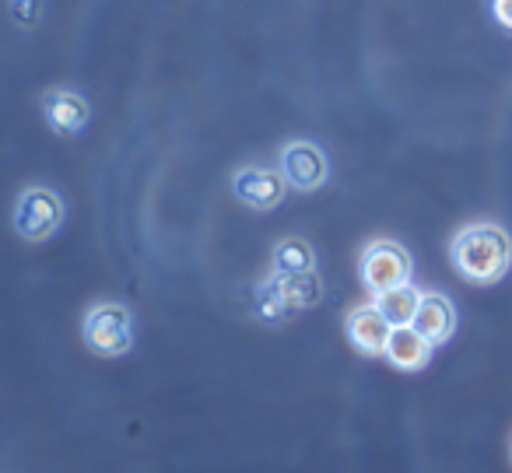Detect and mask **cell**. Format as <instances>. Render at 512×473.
I'll list each match as a JSON object with an SVG mask.
<instances>
[{
	"label": "cell",
	"mask_w": 512,
	"mask_h": 473,
	"mask_svg": "<svg viewBox=\"0 0 512 473\" xmlns=\"http://www.w3.org/2000/svg\"><path fill=\"white\" fill-rule=\"evenodd\" d=\"M274 284H278L281 298H285V305L295 312H306V309H316V305L327 298V284H323L320 270H309V274H295V277H278L271 274Z\"/></svg>",
	"instance_id": "8fae6325"
},
{
	"label": "cell",
	"mask_w": 512,
	"mask_h": 473,
	"mask_svg": "<svg viewBox=\"0 0 512 473\" xmlns=\"http://www.w3.org/2000/svg\"><path fill=\"white\" fill-rule=\"evenodd\" d=\"M281 172L299 193H316L330 179V158L316 141H288L281 151Z\"/></svg>",
	"instance_id": "8992f818"
},
{
	"label": "cell",
	"mask_w": 512,
	"mask_h": 473,
	"mask_svg": "<svg viewBox=\"0 0 512 473\" xmlns=\"http://www.w3.org/2000/svg\"><path fill=\"white\" fill-rule=\"evenodd\" d=\"M421 298H425V291H418L414 284H400V288L376 295V305L383 309V316L390 319L393 326H411L421 309Z\"/></svg>",
	"instance_id": "4fadbf2b"
},
{
	"label": "cell",
	"mask_w": 512,
	"mask_h": 473,
	"mask_svg": "<svg viewBox=\"0 0 512 473\" xmlns=\"http://www.w3.org/2000/svg\"><path fill=\"white\" fill-rule=\"evenodd\" d=\"M81 337L102 358H123V354L134 351V312L123 302H95L85 312V323H81Z\"/></svg>",
	"instance_id": "7a4b0ae2"
},
{
	"label": "cell",
	"mask_w": 512,
	"mask_h": 473,
	"mask_svg": "<svg viewBox=\"0 0 512 473\" xmlns=\"http://www.w3.org/2000/svg\"><path fill=\"white\" fill-rule=\"evenodd\" d=\"M491 15L502 29L512 32V0H491Z\"/></svg>",
	"instance_id": "2e32d148"
},
{
	"label": "cell",
	"mask_w": 512,
	"mask_h": 473,
	"mask_svg": "<svg viewBox=\"0 0 512 473\" xmlns=\"http://www.w3.org/2000/svg\"><path fill=\"white\" fill-rule=\"evenodd\" d=\"M411 326H418V330L439 347V344H449V340H453L456 326H460V312H456L453 298H446L442 291H425L421 309Z\"/></svg>",
	"instance_id": "30bf717a"
},
{
	"label": "cell",
	"mask_w": 512,
	"mask_h": 473,
	"mask_svg": "<svg viewBox=\"0 0 512 473\" xmlns=\"http://www.w3.org/2000/svg\"><path fill=\"white\" fill-rule=\"evenodd\" d=\"M509 452H512V449H509Z\"/></svg>",
	"instance_id": "e0dca14e"
},
{
	"label": "cell",
	"mask_w": 512,
	"mask_h": 473,
	"mask_svg": "<svg viewBox=\"0 0 512 473\" xmlns=\"http://www.w3.org/2000/svg\"><path fill=\"white\" fill-rule=\"evenodd\" d=\"M288 179L281 169H267V165H242L232 176V193L239 204H246L249 211H274L281 207V200L288 197Z\"/></svg>",
	"instance_id": "5b68a950"
},
{
	"label": "cell",
	"mask_w": 512,
	"mask_h": 473,
	"mask_svg": "<svg viewBox=\"0 0 512 473\" xmlns=\"http://www.w3.org/2000/svg\"><path fill=\"white\" fill-rule=\"evenodd\" d=\"M432 354H435V344L418 326H393L383 358L390 361L397 372H421V368L432 365Z\"/></svg>",
	"instance_id": "9c48e42d"
},
{
	"label": "cell",
	"mask_w": 512,
	"mask_h": 473,
	"mask_svg": "<svg viewBox=\"0 0 512 473\" xmlns=\"http://www.w3.org/2000/svg\"><path fill=\"white\" fill-rule=\"evenodd\" d=\"M253 316L260 319L264 326H278L285 323V319H292V309L285 305V298H281L278 284H274V277H267L260 288H256L253 295Z\"/></svg>",
	"instance_id": "5bb4252c"
},
{
	"label": "cell",
	"mask_w": 512,
	"mask_h": 473,
	"mask_svg": "<svg viewBox=\"0 0 512 473\" xmlns=\"http://www.w3.org/2000/svg\"><path fill=\"white\" fill-rule=\"evenodd\" d=\"M358 277L362 284L372 291V298L383 295V291H393L400 284H411L414 277V260L407 253V246L393 239H376L365 246L362 260H358Z\"/></svg>",
	"instance_id": "277c9868"
},
{
	"label": "cell",
	"mask_w": 512,
	"mask_h": 473,
	"mask_svg": "<svg viewBox=\"0 0 512 473\" xmlns=\"http://www.w3.org/2000/svg\"><path fill=\"white\" fill-rule=\"evenodd\" d=\"M8 15L22 32H32L43 22V0H8Z\"/></svg>",
	"instance_id": "9a60e30c"
},
{
	"label": "cell",
	"mask_w": 512,
	"mask_h": 473,
	"mask_svg": "<svg viewBox=\"0 0 512 473\" xmlns=\"http://www.w3.org/2000/svg\"><path fill=\"white\" fill-rule=\"evenodd\" d=\"M43 116L57 134H81L92 120V106L81 92L74 88H50V92L39 99Z\"/></svg>",
	"instance_id": "ba28073f"
},
{
	"label": "cell",
	"mask_w": 512,
	"mask_h": 473,
	"mask_svg": "<svg viewBox=\"0 0 512 473\" xmlns=\"http://www.w3.org/2000/svg\"><path fill=\"white\" fill-rule=\"evenodd\" d=\"M344 333H348L351 347L365 358H383L386 354V344H390V333H393V323L383 316L376 302H362L355 309H348L344 316Z\"/></svg>",
	"instance_id": "52a82bcc"
},
{
	"label": "cell",
	"mask_w": 512,
	"mask_h": 473,
	"mask_svg": "<svg viewBox=\"0 0 512 473\" xmlns=\"http://www.w3.org/2000/svg\"><path fill=\"white\" fill-rule=\"evenodd\" d=\"M316 270V249L306 239H278L271 249V274L295 277Z\"/></svg>",
	"instance_id": "7c38bea8"
},
{
	"label": "cell",
	"mask_w": 512,
	"mask_h": 473,
	"mask_svg": "<svg viewBox=\"0 0 512 473\" xmlns=\"http://www.w3.org/2000/svg\"><path fill=\"white\" fill-rule=\"evenodd\" d=\"M67 218L64 197L50 186H29V190L18 193L15 200V232L22 235L25 242L39 246V242L53 239L60 232Z\"/></svg>",
	"instance_id": "3957f363"
},
{
	"label": "cell",
	"mask_w": 512,
	"mask_h": 473,
	"mask_svg": "<svg viewBox=\"0 0 512 473\" xmlns=\"http://www.w3.org/2000/svg\"><path fill=\"white\" fill-rule=\"evenodd\" d=\"M449 256H453V267L463 281L470 284H498L512 267V239L502 225L495 221H477V225H467L456 232L453 246H449Z\"/></svg>",
	"instance_id": "6da1fadb"
}]
</instances>
